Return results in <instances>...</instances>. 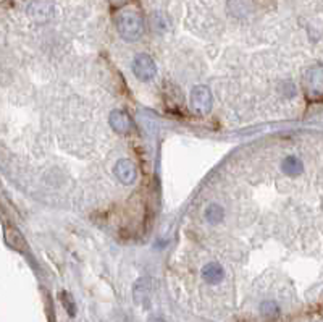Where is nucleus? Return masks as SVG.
<instances>
[{
	"label": "nucleus",
	"instance_id": "1",
	"mask_svg": "<svg viewBox=\"0 0 323 322\" xmlns=\"http://www.w3.org/2000/svg\"><path fill=\"white\" fill-rule=\"evenodd\" d=\"M116 28L120 36L128 41V42H134L144 33V21L143 16L136 12L134 8H125L118 13L116 18Z\"/></svg>",
	"mask_w": 323,
	"mask_h": 322
},
{
	"label": "nucleus",
	"instance_id": "2",
	"mask_svg": "<svg viewBox=\"0 0 323 322\" xmlns=\"http://www.w3.org/2000/svg\"><path fill=\"white\" fill-rule=\"evenodd\" d=\"M133 71L141 81H149L157 74V67L152 57L147 53H137L133 62Z\"/></svg>",
	"mask_w": 323,
	"mask_h": 322
},
{
	"label": "nucleus",
	"instance_id": "3",
	"mask_svg": "<svg viewBox=\"0 0 323 322\" xmlns=\"http://www.w3.org/2000/svg\"><path fill=\"white\" fill-rule=\"evenodd\" d=\"M212 92L210 89L207 88V86H196V88L192 89L191 92V105H192V109L202 113V115H206L212 110Z\"/></svg>",
	"mask_w": 323,
	"mask_h": 322
},
{
	"label": "nucleus",
	"instance_id": "4",
	"mask_svg": "<svg viewBox=\"0 0 323 322\" xmlns=\"http://www.w3.org/2000/svg\"><path fill=\"white\" fill-rule=\"evenodd\" d=\"M115 177L120 180L123 185L134 183V180L137 177V170H136L134 162H131V160H128V159L118 160L115 165Z\"/></svg>",
	"mask_w": 323,
	"mask_h": 322
},
{
	"label": "nucleus",
	"instance_id": "5",
	"mask_svg": "<svg viewBox=\"0 0 323 322\" xmlns=\"http://www.w3.org/2000/svg\"><path fill=\"white\" fill-rule=\"evenodd\" d=\"M225 272H223V267L217 262H209L204 266L202 269V278L210 285H217L223 280Z\"/></svg>",
	"mask_w": 323,
	"mask_h": 322
},
{
	"label": "nucleus",
	"instance_id": "6",
	"mask_svg": "<svg viewBox=\"0 0 323 322\" xmlns=\"http://www.w3.org/2000/svg\"><path fill=\"white\" fill-rule=\"evenodd\" d=\"M110 126L118 133H128L129 128H131V122H129V117L123 110H112L109 117Z\"/></svg>",
	"mask_w": 323,
	"mask_h": 322
},
{
	"label": "nucleus",
	"instance_id": "7",
	"mask_svg": "<svg viewBox=\"0 0 323 322\" xmlns=\"http://www.w3.org/2000/svg\"><path fill=\"white\" fill-rule=\"evenodd\" d=\"M281 168H283V172H285L286 175H289V177H296V175H299V174H302L304 165H302V162H300V160H299L297 157L289 156V157H286V159L283 160Z\"/></svg>",
	"mask_w": 323,
	"mask_h": 322
},
{
	"label": "nucleus",
	"instance_id": "8",
	"mask_svg": "<svg viewBox=\"0 0 323 322\" xmlns=\"http://www.w3.org/2000/svg\"><path fill=\"white\" fill-rule=\"evenodd\" d=\"M149 292H150V287H149V278H141L136 285H134V299L136 303H144L146 299L149 298Z\"/></svg>",
	"mask_w": 323,
	"mask_h": 322
},
{
	"label": "nucleus",
	"instance_id": "9",
	"mask_svg": "<svg viewBox=\"0 0 323 322\" xmlns=\"http://www.w3.org/2000/svg\"><path fill=\"white\" fill-rule=\"evenodd\" d=\"M225 216V212L221 209V206H218V204H210V206L206 209V219L212 223V225H217L221 222Z\"/></svg>",
	"mask_w": 323,
	"mask_h": 322
},
{
	"label": "nucleus",
	"instance_id": "10",
	"mask_svg": "<svg viewBox=\"0 0 323 322\" xmlns=\"http://www.w3.org/2000/svg\"><path fill=\"white\" fill-rule=\"evenodd\" d=\"M12 238H15L12 246H15L16 250H23L25 248V240L19 235V232L15 230V229H7V241L10 243V241H12Z\"/></svg>",
	"mask_w": 323,
	"mask_h": 322
},
{
	"label": "nucleus",
	"instance_id": "11",
	"mask_svg": "<svg viewBox=\"0 0 323 322\" xmlns=\"http://www.w3.org/2000/svg\"><path fill=\"white\" fill-rule=\"evenodd\" d=\"M62 301H63L65 309H67L68 313H70V316H74V313H76V306H74V301H73L71 295L67 293V292H63L62 293Z\"/></svg>",
	"mask_w": 323,
	"mask_h": 322
},
{
	"label": "nucleus",
	"instance_id": "12",
	"mask_svg": "<svg viewBox=\"0 0 323 322\" xmlns=\"http://www.w3.org/2000/svg\"><path fill=\"white\" fill-rule=\"evenodd\" d=\"M262 313L267 316V317H273L276 313H278V308L275 303H270V301H267L262 305Z\"/></svg>",
	"mask_w": 323,
	"mask_h": 322
}]
</instances>
